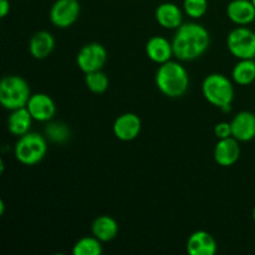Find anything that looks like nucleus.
<instances>
[{
  "label": "nucleus",
  "instance_id": "obj_2",
  "mask_svg": "<svg viewBox=\"0 0 255 255\" xmlns=\"http://www.w3.org/2000/svg\"><path fill=\"white\" fill-rule=\"evenodd\" d=\"M156 86L164 96L171 99L183 96L189 86L188 71L181 62L169 60L159 65L156 72Z\"/></svg>",
  "mask_w": 255,
  "mask_h": 255
},
{
  "label": "nucleus",
  "instance_id": "obj_11",
  "mask_svg": "<svg viewBox=\"0 0 255 255\" xmlns=\"http://www.w3.org/2000/svg\"><path fill=\"white\" fill-rule=\"evenodd\" d=\"M214 161L222 167H231L238 162L241 157V146L238 139L233 136L228 138L218 139L214 147Z\"/></svg>",
  "mask_w": 255,
  "mask_h": 255
},
{
  "label": "nucleus",
  "instance_id": "obj_1",
  "mask_svg": "<svg viewBox=\"0 0 255 255\" xmlns=\"http://www.w3.org/2000/svg\"><path fill=\"white\" fill-rule=\"evenodd\" d=\"M172 45L174 57L179 61H193L208 50L211 35L203 25L186 22L176 30Z\"/></svg>",
  "mask_w": 255,
  "mask_h": 255
},
{
  "label": "nucleus",
  "instance_id": "obj_23",
  "mask_svg": "<svg viewBox=\"0 0 255 255\" xmlns=\"http://www.w3.org/2000/svg\"><path fill=\"white\" fill-rule=\"evenodd\" d=\"M45 134L50 141L55 143H65L70 139L71 131L67 127V125L62 122H50L45 127Z\"/></svg>",
  "mask_w": 255,
  "mask_h": 255
},
{
  "label": "nucleus",
  "instance_id": "obj_10",
  "mask_svg": "<svg viewBox=\"0 0 255 255\" xmlns=\"http://www.w3.org/2000/svg\"><path fill=\"white\" fill-rule=\"evenodd\" d=\"M27 110L31 114L32 119L39 122H49L54 119L56 114L55 101L46 94H34L30 97L26 105Z\"/></svg>",
  "mask_w": 255,
  "mask_h": 255
},
{
  "label": "nucleus",
  "instance_id": "obj_18",
  "mask_svg": "<svg viewBox=\"0 0 255 255\" xmlns=\"http://www.w3.org/2000/svg\"><path fill=\"white\" fill-rule=\"evenodd\" d=\"M32 121H34V119H32L27 107L12 110L9 119H7V129L14 136L21 137L26 134L27 132H30Z\"/></svg>",
  "mask_w": 255,
  "mask_h": 255
},
{
  "label": "nucleus",
  "instance_id": "obj_26",
  "mask_svg": "<svg viewBox=\"0 0 255 255\" xmlns=\"http://www.w3.org/2000/svg\"><path fill=\"white\" fill-rule=\"evenodd\" d=\"M10 12L9 0H0V17H5Z\"/></svg>",
  "mask_w": 255,
  "mask_h": 255
},
{
  "label": "nucleus",
  "instance_id": "obj_22",
  "mask_svg": "<svg viewBox=\"0 0 255 255\" xmlns=\"http://www.w3.org/2000/svg\"><path fill=\"white\" fill-rule=\"evenodd\" d=\"M102 242L96 237H85L77 241L72 248L74 255H100L102 254Z\"/></svg>",
  "mask_w": 255,
  "mask_h": 255
},
{
  "label": "nucleus",
  "instance_id": "obj_9",
  "mask_svg": "<svg viewBox=\"0 0 255 255\" xmlns=\"http://www.w3.org/2000/svg\"><path fill=\"white\" fill-rule=\"evenodd\" d=\"M142 128L141 119L133 112H126L114 122V133L120 141L129 142L139 136Z\"/></svg>",
  "mask_w": 255,
  "mask_h": 255
},
{
  "label": "nucleus",
  "instance_id": "obj_29",
  "mask_svg": "<svg viewBox=\"0 0 255 255\" xmlns=\"http://www.w3.org/2000/svg\"><path fill=\"white\" fill-rule=\"evenodd\" d=\"M252 2H253V4H254V6H255V0H252Z\"/></svg>",
  "mask_w": 255,
  "mask_h": 255
},
{
  "label": "nucleus",
  "instance_id": "obj_27",
  "mask_svg": "<svg viewBox=\"0 0 255 255\" xmlns=\"http://www.w3.org/2000/svg\"><path fill=\"white\" fill-rule=\"evenodd\" d=\"M4 208H5V206H4V202H0V214H4Z\"/></svg>",
  "mask_w": 255,
  "mask_h": 255
},
{
  "label": "nucleus",
  "instance_id": "obj_19",
  "mask_svg": "<svg viewBox=\"0 0 255 255\" xmlns=\"http://www.w3.org/2000/svg\"><path fill=\"white\" fill-rule=\"evenodd\" d=\"M92 236L96 237L102 243L114 241L119 234V224L112 217L100 216L92 222Z\"/></svg>",
  "mask_w": 255,
  "mask_h": 255
},
{
  "label": "nucleus",
  "instance_id": "obj_25",
  "mask_svg": "<svg viewBox=\"0 0 255 255\" xmlns=\"http://www.w3.org/2000/svg\"><path fill=\"white\" fill-rule=\"evenodd\" d=\"M214 134L218 139L232 137V125L231 122H219L214 127Z\"/></svg>",
  "mask_w": 255,
  "mask_h": 255
},
{
  "label": "nucleus",
  "instance_id": "obj_24",
  "mask_svg": "<svg viewBox=\"0 0 255 255\" xmlns=\"http://www.w3.org/2000/svg\"><path fill=\"white\" fill-rule=\"evenodd\" d=\"M183 9L192 19H201L208 11V0H183Z\"/></svg>",
  "mask_w": 255,
  "mask_h": 255
},
{
  "label": "nucleus",
  "instance_id": "obj_17",
  "mask_svg": "<svg viewBox=\"0 0 255 255\" xmlns=\"http://www.w3.org/2000/svg\"><path fill=\"white\" fill-rule=\"evenodd\" d=\"M55 39L51 32L41 30L34 34L29 42V51L36 60H44L54 51Z\"/></svg>",
  "mask_w": 255,
  "mask_h": 255
},
{
  "label": "nucleus",
  "instance_id": "obj_5",
  "mask_svg": "<svg viewBox=\"0 0 255 255\" xmlns=\"http://www.w3.org/2000/svg\"><path fill=\"white\" fill-rule=\"evenodd\" d=\"M47 153V142L44 136L36 132H27L19 137L14 147V156L24 166H35L44 159Z\"/></svg>",
  "mask_w": 255,
  "mask_h": 255
},
{
  "label": "nucleus",
  "instance_id": "obj_16",
  "mask_svg": "<svg viewBox=\"0 0 255 255\" xmlns=\"http://www.w3.org/2000/svg\"><path fill=\"white\" fill-rule=\"evenodd\" d=\"M157 22L168 30H177L183 24V14L179 6L174 2H162L154 12Z\"/></svg>",
  "mask_w": 255,
  "mask_h": 255
},
{
  "label": "nucleus",
  "instance_id": "obj_8",
  "mask_svg": "<svg viewBox=\"0 0 255 255\" xmlns=\"http://www.w3.org/2000/svg\"><path fill=\"white\" fill-rule=\"evenodd\" d=\"M81 6L79 0H56L50 9V21L60 29H67L79 19Z\"/></svg>",
  "mask_w": 255,
  "mask_h": 255
},
{
  "label": "nucleus",
  "instance_id": "obj_28",
  "mask_svg": "<svg viewBox=\"0 0 255 255\" xmlns=\"http://www.w3.org/2000/svg\"><path fill=\"white\" fill-rule=\"evenodd\" d=\"M252 217H253V219H254V222H255V207H254L253 212H252Z\"/></svg>",
  "mask_w": 255,
  "mask_h": 255
},
{
  "label": "nucleus",
  "instance_id": "obj_7",
  "mask_svg": "<svg viewBox=\"0 0 255 255\" xmlns=\"http://www.w3.org/2000/svg\"><path fill=\"white\" fill-rule=\"evenodd\" d=\"M107 61V51L104 45L90 42L81 47L76 56V64L84 74L104 69Z\"/></svg>",
  "mask_w": 255,
  "mask_h": 255
},
{
  "label": "nucleus",
  "instance_id": "obj_3",
  "mask_svg": "<svg viewBox=\"0 0 255 255\" xmlns=\"http://www.w3.org/2000/svg\"><path fill=\"white\" fill-rule=\"evenodd\" d=\"M202 92L209 104L223 112H231L234 100V86L226 75L209 74L206 76L202 84Z\"/></svg>",
  "mask_w": 255,
  "mask_h": 255
},
{
  "label": "nucleus",
  "instance_id": "obj_21",
  "mask_svg": "<svg viewBox=\"0 0 255 255\" xmlns=\"http://www.w3.org/2000/svg\"><path fill=\"white\" fill-rule=\"evenodd\" d=\"M85 85L92 94L101 95L109 89L110 80L102 70H99V71L85 74Z\"/></svg>",
  "mask_w": 255,
  "mask_h": 255
},
{
  "label": "nucleus",
  "instance_id": "obj_14",
  "mask_svg": "<svg viewBox=\"0 0 255 255\" xmlns=\"http://www.w3.org/2000/svg\"><path fill=\"white\" fill-rule=\"evenodd\" d=\"M216 239L206 231H197L189 236L187 242V252L191 255H214L217 253Z\"/></svg>",
  "mask_w": 255,
  "mask_h": 255
},
{
  "label": "nucleus",
  "instance_id": "obj_13",
  "mask_svg": "<svg viewBox=\"0 0 255 255\" xmlns=\"http://www.w3.org/2000/svg\"><path fill=\"white\" fill-rule=\"evenodd\" d=\"M227 16L238 26H247L255 20V6L252 0H232L227 6Z\"/></svg>",
  "mask_w": 255,
  "mask_h": 255
},
{
  "label": "nucleus",
  "instance_id": "obj_12",
  "mask_svg": "<svg viewBox=\"0 0 255 255\" xmlns=\"http://www.w3.org/2000/svg\"><path fill=\"white\" fill-rule=\"evenodd\" d=\"M232 136L239 142H249L255 138V115L251 111L237 114L231 121Z\"/></svg>",
  "mask_w": 255,
  "mask_h": 255
},
{
  "label": "nucleus",
  "instance_id": "obj_4",
  "mask_svg": "<svg viewBox=\"0 0 255 255\" xmlns=\"http://www.w3.org/2000/svg\"><path fill=\"white\" fill-rule=\"evenodd\" d=\"M31 97V90L26 80L17 75L4 76L0 82V104L5 110L26 107Z\"/></svg>",
  "mask_w": 255,
  "mask_h": 255
},
{
  "label": "nucleus",
  "instance_id": "obj_15",
  "mask_svg": "<svg viewBox=\"0 0 255 255\" xmlns=\"http://www.w3.org/2000/svg\"><path fill=\"white\" fill-rule=\"evenodd\" d=\"M146 55L151 61L162 65L174 56L172 41L163 36H153L147 41Z\"/></svg>",
  "mask_w": 255,
  "mask_h": 255
},
{
  "label": "nucleus",
  "instance_id": "obj_20",
  "mask_svg": "<svg viewBox=\"0 0 255 255\" xmlns=\"http://www.w3.org/2000/svg\"><path fill=\"white\" fill-rule=\"evenodd\" d=\"M232 79L241 86L253 84L255 81V59L239 60L232 70Z\"/></svg>",
  "mask_w": 255,
  "mask_h": 255
},
{
  "label": "nucleus",
  "instance_id": "obj_6",
  "mask_svg": "<svg viewBox=\"0 0 255 255\" xmlns=\"http://www.w3.org/2000/svg\"><path fill=\"white\" fill-rule=\"evenodd\" d=\"M227 47L238 60L255 59V32L246 26L236 27L228 34Z\"/></svg>",
  "mask_w": 255,
  "mask_h": 255
}]
</instances>
